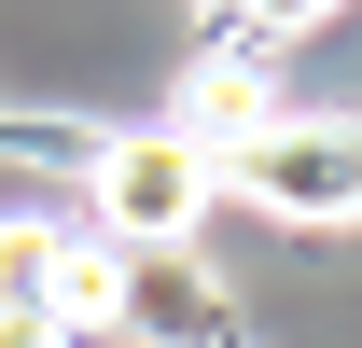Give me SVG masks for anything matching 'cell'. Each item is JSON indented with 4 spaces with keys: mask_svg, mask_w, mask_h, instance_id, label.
I'll return each mask as SVG.
<instances>
[{
    "mask_svg": "<svg viewBox=\"0 0 362 348\" xmlns=\"http://www.w3.org/2000/svg\"><path fill=\"white\" fill-rule=\"evenodd\" d=\"M223 195L265 223H362V112H279L223 153Z\"/></svg>",
    "mask_w": 362,
    "mask_h": 348,
    "instance_id": "2",
    "label": "cell"
},
{
    "mask_svg": "<svg viewBox=\"0 0 362 348\" xmlns=\"http://www.w3.org/2000/svg\"><path fill=\"white\" fill-rule=\"evenodd\" d=\"M112 265H126V251H112V237H56V320H70V335H98V320H112Z\"/></svg>",
    "mask_w": 362,
    "mask_h": 348,
    "instance_id": "5",
    "label": "cell"
},
{
    "mask_svg": "<svg viewBox=\"0 0 362 348\" xmlns=\"http://www.w3.org/2000/svg\"><path fill=\"white\" fill-rule=\"evenodd\" d=\"M181 139H195V153H209V168H223L237 139H265L279 126V98H265V70H251V56H209V70H195V84H181V112H168Z\"/></svg>",
    "mask_w": 362,
    "mask_h": 348,
    "instance_id": "4",
    "label": "cell"
},
{
    "mask_svg": "<svg viewBox=\"0 0 362 348\" xmlns=\"http://www.w3.org/2000/svg\"><path fill=\"white\" fill-rule=\"evenodd\" d=\"M56 237H70V223H0V306H42L56 293Z\"/></svg>",
    "mask_w": 362,
    "mask_h": 348,
    "instance_id": "6",
    "label": "cell"
},
{
    "mask_svg": "<svg viewBox=\"0 0 362 348\" xmlns=\"http://www.w3.org/2000/svg\"><path fill=\"white\" fill-rule=\"evenodd\" d=\"M209 14H251V0H209Z\"/></svg>",
    "mask_w": 362,
    "mask_h": 348,
    "instance_id": "9",
    "label": "cell"
},
{
    "mask_svg": "<svg viewBox=\"0 0 362 348\" xmlns=\"http://www.w3.org/2000/svg\"><path fill=\"white\" fill-rule=\"evenodd\" d=\"M112 320H126L139 348H237V306L209 293L195 251H126L112 265Z\"/></svg>",
    "mask_w": 362,
    "mask_h": 348,
    "instance_id": "3",
    "label": "cell"
},
{
    "mask_svg": "<svg viewBox=\"0 0 362 348\" xmlns=\"http://www.w3.org/2000/svg\"><path fill=\"white\" fill-rule=\"evenodd\" d=\"M334 14H349V0H251L237 28H251V42H307V28H334Z\"/></svg>",
    "mask_w": 362,
    "mask_h": 348,
    "instance_id": "7",
    "label": "cell"
},
{
    "mask_svg": "<svg viewBox=\"0 0 362 348\" xmlns=\"http://www.w3.org/2000/svg\"><path fill=\"white\" fill-rule=\"evenodd\" d=\"M84 181H98V237L112 251H195V223L223 209V168L181 126H98Z\"/></svg>",
    "mask_w": 362,
    "mask_h": 348,
    "instance_id": "1",
    "label": "cell"
},
{
    "mask_svg": "<svg viewBox=\"0 0 362 348\" xmlns=\"http://www.w3.org/2000/svg\"><path fill=\"white\" fill-rule=\"evenodd\" d=\"M0 348H84V335H70L56 306H0Z\"/></svg>",
    "mask_w": 362,
    "mask_h": 348,
    "instance_id": "8",
    "label": "cell"
}]
</instances>
